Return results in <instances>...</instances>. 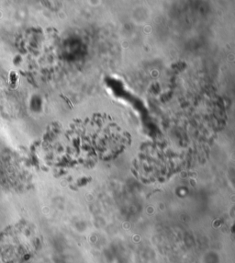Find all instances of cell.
<instances>
[{
  "label": "cell",
  "mask_w": 235,
  "mask_h": 263,
  "mask_svg": "<svg viewBox=\"0 0 235 263\" xmlns=\"http://www.w3.org/2000/svg\"><path fill=\"white\" fill-rule=\"evenodd\" d=\"M40 236L34 226L16 224L0 233V262L24 263L38 250Z\"/></svg>",
  "instance_id": "1"
}]
</instances>
